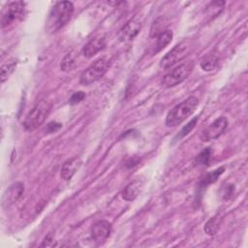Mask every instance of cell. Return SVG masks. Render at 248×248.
<instances>
[{"mask_svg": "<svg viewBox=\"0 0 248 248\" xmlns=\"http://www.w3.org/2000/svg\"><path fill=\"white\" fill-rule=\"evenodd\" d=\"M199 106V100L195 96H189L184 101L174 106L167 114L165 124L172 128L178 126L194 113Z\"/></svg>", "mask_w": 248, "mask_h": 248, "instance_id": "obj_1", "label": "cell"}, {"mask_svg": "<svg viewBox=\"0 0 248 248\" xmlns=\"http://www.w3.org/2000/svg\"><path fill=\"white\" fill-rule=\"evenodd\" d=\"M74 15V4L70 1L57 2L50 10L47 17V29L51 32L64 27Z\"/></svg>", "mask_w": 248, "mask_h": 248, "instance_id": "obj_2", "label": "cell"}, {"mask_svg": "<svg viewBox=\"0 0 248 248\" xmlns=\"http://www.w3.org/2000/svg\"><path fill=\"white\" fill-rule=\"evenodd\" d=\"M51 108L52 105L47 101H40L37 103L24 118L23 127L25 130L32 132L41 126L49 115Z\"/></svg>", "mask_w": 248, "mask_h": 248, "instance_id": "obj_3", "label": "cell"}, {"mask_svg": "<svg viewBox=\"0 0 248 248\" xmlns=\"http://www.w3.org/2000/svg\"><path fill=\"white\" fill-rule=\"evenodd\" d=\"M110 66V60L105 57L99 58L91 63L79 77V82L82 85H90L100 80L108 72Z\"/></svg>", "mask_w": 248, "mask_h": 248, "instance_id": "obj_4", "label": "cell"}, {"mask_svg": "<svg viewBox=\"0 0 248 248\" xmlns=\"http://www.w3.org/2000/svg\"><path fill=\"white\" fill-rule=\"evenodd\" d=\"M195 68V63L192 60H188L171 69L169 73H167L161 81L162 86L165 88L174 87L181 82H183L188 77L191 75Z\"/></svg>", "mask_w": 248, "mask_h": 248, "instance_id": "obj_5", "label": "cell"}, {"mask_svg": "<svg viewBox=\"0 0 248 248\" xmlns=\"http://www.w3.org/2000/svg\"><path fill=\"white\" fill-rule=\"evenodd\" d=\"M192 45L189 41H183L178 45L174 46L160 61V67L163 69H169L184 59L191 51Z\"/></svg>", "mask_w": 248, "mask_h": 248, "instance_id": "obj_6", "label": "cell"}, {"mask_svg": "<svg viewBox=\"0 0 248 248\" xmlns=\"http://www.w3.org/2000/svg\"><path fill=\"white\" fill-rule=\"evenodd\" d=\"M25 14V3L11 2L2 11L1 27L5 28L15 21L21 19Z\"/></svg>", "mask_w": 248, "mask_h": 248, "instance_id": "obj_7", "label": "cell"}, {"mask_svg": "<svg viewBox=\"0 0 248 248\" xmlns=\"http://www.w3.org/2000/svg\"><path fill=\"white\" fill-rule=\"evenodd\" d=\"M228 126V118L225 116H220L202 131L200 134V139L202 141H210L216 140L226 131Z\"/></svg>", "mask_w": 248, "mask_h": 248, "instance_id": "obj_8", "label": "cell"}, {"mask_svg": "<svg viewBox=\"0 0 248 248\" xmlns=\"http://www.w3.org/2000/svg\"><path fill=\"white\" fill-rule=\"evenodd\" d=\"M142 25V20L140 16H134L129 19L119 30L118 39L120 42L126 43L135 39L140 33Z\"/></svg>", "mask_w": 248, "mask_h": 248, "instance_id": "obj_9", "label": "cell"}, {"mask_svg": "<svg viewBox=\"0 0 248 248\" xmlns=\"http://www.w3.org/2000/svg\"><path fill=\"white\" fill-rule=\"evenodd\" d=\"M111 224L107 220H100L96 222L90 230V235L92 240L97 245L104 244L111 233Z\"/></svg>", "mask_w": 248, "mask_h": 248, "instance_id": "obj_10", "label": "cell"}, {"mask_svg": "<svg viewBox=\"0 0 248 248\" xmlns=\"http://www.w3.org/2000/svg\"><path fill=\"white\" fill-rule=\"evenodd\" d=\"M24 193V185L21 182H15L11 184L3 193L2 207L8 209L15 202H16Z\"/></svg>", "mask_w": 248, "mask_h": 248, "instance_id": "obj_11", "label": "cell"}, {"mask_svg": "<svg viewBox=\"0 0 248 248\" xmlns=\"http://www.w3.org/2000/svg\"><path fill=\"white\" fill-rule=\"evenodd\" d=\"M106 46V39L104 36L98 35L90 39L82 47V55L86 58H91Z\"/></svg>", "mask_w": 248, "mask_h": 248, "instance_id": "obj_12", "label": "cell"}, {"mask_svg": "<svg viewBox=\"0 0 248 248\" xmlns=\"http://www.w3.org/2000/svg\"><path fill=\"white\" fill-rule=\"evenodd\" d=\"M81 166V160L78 157H72L64 162L61 168L60 176L62 179L68 181L76 174Z\"/></svg>", "mask_w": 248, "mask_h": 248, "instance_id": "obj_13", "label": "cell"}, {"mask_svg": "<svg viewBox=\"0 0 248 248\" xmlns=\"http://www.w3.org/2000/svg\"><path fill=\"white\" fill-rule=\"evenodd\" d=\"M143 186V182L140 179H135L130 182L122 191V199L127 202H133L140 195Z\"/></svg>", "mask_w": 248, "mask_h": 248, "instance_id": "obj_14", "label": "cell"}, {"mask_svg": "<svg viewBox=\"0 0 248 248\" xmlns=\"http://www.w3.org/2000/svg\"><path fill=\"white\" fill-rule=\"evenodd\" d=\"M173 34L171 30H164L162 33H160L157 37H156V43L153 46L152 49V53H158L159 51H161L163 48H165L172 40Z\"/></svg>", "mask_w": 248, "mask_h": 248, "instance_id": "obj_15", "label": "cell"}, {"mask_svg": "<svg viewBox=\"0 0 248 248\" xmlns=\"http://www.w3.org/2000/svg\"><path fill=\"white\" fill-rule=\"evenodd\" d=\"M220 61V57L218 54L214 52L207 53L201 61V67L205 72H211L216 69Z\"/></svg>", "mask_w": 248, "mask_h": 248, "instance_id": "obj_16", "label": "cell"}, {"mask_svg": "<svg viewBox=\"0 0 248 248\" xmlns=\"http://www.w3.org/2000/svg\"><path fill=\"white\" fill-rule=\"evenodd\" d=\"M224 171H225V167H220V168L214 170L213 171L206 173L202 178V180H201V182L199 184V188L203 189V188H206L208 185L214 183Z\"/></svg>", "mask_w": 248, "mask_h": 248, "instance_id": "obj_17", "label": "cell"}, {"mask_svg": "<svg viewBox=\"0 0 248 248\" xmlns=\"http://www.w3.org/2000/svg\"><path fill=\"white\" fill-rule=\"evenodd\" d=\"M222 223V217L220 215H215L211 217L204 225V232L208 235H214L218 232Z\"/></svg>", "mask_w": 248, "mask_h": 248, "instance_id": "obj_18", "label": "cell"}, {"mask_svg": "<svg viewBox=\"0 0 248 248\" xmlns=\"http://www.w3.org/2000/svg\"><path fill=\"white\" fill-rule=\"evenodd\" d=\"M197 122H198V117H195V118H193L192 120H190V121L178 132V134L175 136V138H174L173 140H181L182 138H184L185 136H187V135L194 129V127L196 126Z\"/></svg>", "mask_w": 248, "mask_h": 248, "instance_id": "obj_19", "label": "cell"}, {"mask_svg": "<svg viewBox=\"0 0 248 248\" xmlns=\"http://www.w3.org/2000/svg\"><path fill=\"white\" fill-rule=\"evenodd\" d=\"M211 155H212V149L210 147H207V148L203 149L202 152H200V154L196 158L197 164L207 166L210 162Z\"/></svg>", "mask_w": 248, "mask_h": 248, "instance_id": "obj_20", "label": "cell"}, {"mask_svg": "<svg viewBox=\"0 0 248 248\" xmlns=\"http://www.w3.org/2000/svg\"><path fill=\"white\" fill-rule=\"evenodd\" d=\"M75 59L73 57L72 54H67L64 56V58L62 59L61 61V64H60V68L62 71L64 72H68V71H72L74 68H75Z\"/></svg>", "mask_w": 248, "mask_h": 248, "instance_id": "obj_21", "label": "cell"}, {"mask_svg": "<svg viewBox=\"0 0 248 248\" xmlns=\"http://www.w3.org/2000/svg\"><path fill=\"white\" fill-rule=\"evenodd\" d=\"M15 65H16L15 62L2 65V67H1V81L2 82H4L6 79H8L10 74L14 71Z\"/></svg>", "mask_w": 248, "mask_h": 248, "instance_id": "obj_22", "label": "cell"}, {"mask_svg": "<svg viewBox=\"0 0 248 248\" xmlns=\"http://www.w3.org/2000/svg\"><path fill=\"white\" fill-rule=\"evenodd\" d=\"M84 98H85V93L83 91H78L71 96V98L69 99V103L71 105H76L80 103Z\"/></svg>", "mask_w": 248, "mask_h": 248, "instance_id": "obj_23", "label": "cell"}, {"mask_svg": "<svg viewBox=\"0 0 248 248\" xmlns=\"http://www.w3.org/2000/svg\"><path fill=\"white\" fill-rule=\"evenodd\" d=\"M62 128V124L58 122H49L46 127V133L51 134L59 131Z\"/></svg>", "mask_w": 248, "mask_h": 248, "instance_id": "obj_24", "label": "cell"}, {"mask_svg": "<svg viewBox=\"0 0 248 248\" xmlns=\"http://www.w3.org/2000/svg\"><path fill=\"white\" fill-rule=\"evenodd\" d=\"M223 192H221V195L223 196V199L227 200L229 198L232 197V195L233 194V191H234V187L233 185H226L225 187L222 188Z\"/></svg>", "mask_w": 248, "mask_h": 248, "instance_id": "obj_25", "label": "cell"}, {"mask_svg": "<svg viewBox=\"0 0 248 248\" xmlns=\"http://www.w3.org/2000/svg\"><path fill=\"white\" fill-rule=\"evenodd\" d=\"M50 242H53V239L51 238V235L48 234V235L45 238V240L43 241L42 246H53V244L50 243Z\"/></svg>", "mask_w": 248, "mask_h": 248, "instance_id": "obj_26", "label": "cell"}]
</instances>
